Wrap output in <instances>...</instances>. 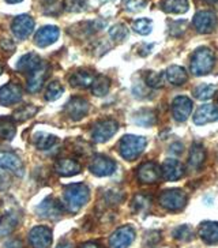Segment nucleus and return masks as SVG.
Segmentation results:
<instances>
[{"instance_id":"obj_4","label":"nucleus","mask_w":218,"mask_h":248,"mask_svg":"<svg viewBox=\"0 0 218 248\" xmlns=\"http://www.w3.org/2000/svg\"><path fill=\"white\" fill-rule=\"evenodd\" d=\"M160 204L169 212H179L187 204V194L180 188H169L161 192Z\"/></svg>"},{"instance_id":"obj_46","label":"nucleus","mask_w":218,"mask_h":248,"mask_svg":"<svg viewBox=\"0 0 218 248\" xmlns=\"http://www.w3.org/2000/svg\"><path fill=\"white\" fill-rule=\"evenodd\" d=\"M7 3H10V4H16V3H21L22 0H6Z\"/></svg>"},{"instance_id":"obj_35","label":"nucleus","mask_w":218,"mask_h":248,"mask_svg":"<svg viewBox=\"0 0 218 248\" xmlns=\"http://www.w3.org/2000/svg\"><path fill=\"white\" fill-rule=\"evenodd\" d=\"M134 122L138 124V125H143V127H149L156 123V116L152 110L143 109L138 112L135 116H134Z\"/></svg>"},{"instance_id":"obj_1","label":"nucleus","mask_w":218,"mask_h":248,"mask_svg":"<svg viewBox=\"0 0 218 248\" xmlns=\"http://www.w3.org/2000/svg\"><path fill=\"white\" fill-rule=\"evenodd\" d=\"M89 198H90V191L87 188V186L82 183L71 184L64 191L63 204L70 213H77L87 203Z\"/></svg>"},{"instance_id":"obj_33","label":"nucleus","mask_w":218,"mask_h":248,"mask_svg":"<svg viewBox=\"0 0 218 248\" xmlns=\"http://www.w3.org/2000/svg\"><path fill=\"white\" fill-rule=\"evenodd\" d=\"M216 92H217V88L214 85H206V83H203V85H199V86H196L194 89V95L198 100L204 101V100L213 98L214 94H216Z\"/></svg>"},{"instance_id":"obj_30","label":"nucleus","mask_w":218,"mask_h":248,"mask_svg":"<svg viewBox=\"0 0 218 248\" xmlns=\"http://www.w3.org/2000/svg\"><path fill=\"white\" fill-rule=\"evenodd\" d=\"M92 86V93L97 97H104L105 94H108L109 89H110V80L104 75H98L95 77Z\"/></svg>"},{"instance_id":"obj_14","label":"nucleus","mask_w":218,"mask_h":248,"mask_svg":"<svg viewBox=\"0 0 218 248\" xmlns=\"http://www.w3.org/2000/svg\"><path fill=\"white\" fill-rule=\"evenodd\" d=\"M192 112V101L186 95L176 97L172 102V116L176 122H186Z\"/></svg>"},{"instance_id":"obj_23","label":"nucleus","mask_w":218,"mask_h":248,"mask_svg":"<svg viewBox=\"0 0 218 248\" xmlns=\"http://www.w3.org/2000/svg\"><path fill=\"white\" fill-rule=\"evenodd\" d=\"M19 221H21V216L18 212H8L4 216H1V218H0V237L13 233L15 228L19 224Z\"/></svg>"},{"instance_id":"obj_42","label":"nucleus","mask_w":218,"mask_h":248,"mask_svg":"<svg viewBox=\"0 0 218 248\" xmlns=\"http://www.w3.org/2000/svg\"><path fill=\"white\" fill-rule=\"evenodd\" d=\"M44 13L48 15H58L60 11L59 0H43Z\"/></svg>"},{"instance_id":"obj_15","label":"nucleus","mask_w":218,"mask_h":248,"mask_svg":"<svg viewBox=\"0 0 218 248\" xmlns=\"http://www.w3.org/2000/svg\"><path fill=\"white\" fill-rule=\"evenodd\" d=\"M49 75V64L41 62L40 66L37 67L34 71L29 74V80H28V89L31 93H37L40 89L43 88L45 80Z\"/></svg>"},{"instance_id":"obj_5","label":"nucleus","mask_w":218,"mask_h":248,"mask_svg":"<svg viewBox=\"0 0 218 248\" xmlns=\"http://www.w3.org/2000/svg\"><path fill=\"white\" fill-rule=\"evenodd\" d=\"M119 130V124L115 120H101V122H97V123L92 127V139L94 140L95 143H104V142H108L109 139L112 138L116 131Z\"/></svg>"},{"instance_id":"obj_27","label":"nucleus","mask_w":218,"mask_h":248,"mask_svg":"<svg viewBox=\"0 0 218 248\" xmlns=\"http://www.w3.org/2000/svg\"><path fill=\"white\" fill-rule=\"evenodd\" d=\"M206 161V150L202 145H196L194 143L191 150H189V157H188V165L189 168L192 169H199Z\"/></svg>"},{"instance_id":"obj_2","label":"nucleus","mask_w":218,"mask_h":248,"mask_svg":"<svg viewBox=\"0 0 218 248\" xmlns=\"http://www.w3.org/2000/svg\"><path fill=\"white\" fill-rule=\"evenodd\" d=\"M216 64V55L211 51L210 48H199L194 52L192 58H191V63H189V68L191 73L194 75H206L213 70V67Z\"/></svg>"},{"instance_id":"obj_21","label":"nucleus","mask_w":218,"mask_h":248,"mask_svg":"<svg viewBox=\"0 0 218 248\" xmlns=\"http://www.w3.org/2000/svg\"><path fill=\"white\" fill-rule=\"evenodd\" d=\"M55 172L60 176H75L80 173V164L73 158H60L53 165Z\"/></svg>"},{"instance_id":"obj_10","label":"nucleus","mask_w":218,"mask_h":248,"mask_svg":"<svg viewBox=\"0 0 218 248\" xmlns=\"http://www.w3.org/2000/svg\"><path fill=\"white\" fill-rule=\"evenodd\" d=\"M11 30L15 34V37H18L19 40H25L33 33L34 30V21L30 15L22 14L15 16L11 23Z\"/></svg>"},{"instance_id":"obj_24","label":"nucleus","mask_w":218,"mask_h":248,"mask_svg":"<svg viewBox=\"0 0 218 248\" xmlns=\"http://www.w3.org/2000/svg\"><path fill=\"white\" fill-rule=\"evenodd\" d=\"M43 60L41 58L37 55V53H26L23 55L18 62H16V70L21 71V73H28L30 74L31 71H34L37 67L40 66Z\"/></svg>"},{"instance_id":"obj_43","label":"nucleus","mask_w":218,"mask_h":248,"mask_svg":"<svg viewBox=\"0 0 218 248\" xmlns=\"http://www.w3.org/2000/svg\"><path fill=\"white\" fill-rule=\"evenodd\" d=\"M147 4V0H124V7L128 11H140Z\"/></svg>"},{"instance_id":"obj_20","label":"nucleus","mask_w":218,"mask_h":248,"mask_svg":"<svg viewBox=\"0 0 218 248\" xmlns=\"http://www.w3.org/2000/svg\"><path fill=\"white\" fill-rule=\"evenodd\" d=\"M218 120V108L213 104H206L202 105L199 109L196 110L194 115V123L196 125H203V124L213 123Z\"/></svg>"},{"instance_id":"obj_25","label":"nucleus","mask_w":218,"mask_h":248,"mask_svg":"<svg viewBox=\"0 0 218 248\" xmlns=\"http://www.w3.org/2000/svg\"><path fill=\"white\" fill-rule=\"evenodd\" d=\"M95 75L92 71L87 70H78L71 75L70 78V83L74 88H87L93 83Z\"/></svg>"},{"instance_id":"obj_47","label":"nucleus","mask_w":218,"mask_h":248,"mask_svg":"<svg viewBox=\"0 0 218 248\" xmlns=\"http://www.w3.org/2000/svg\"><path fill=\"white\" fill-rule=\"evenodd\" d=\"M58 248H73L70 244H59Z\"/></svg>"},{"instance_id":"obj_13","label":"nucleus","mask_w":218,"mask_h":248,"mask_svg":"<svg viewBox=\"0 0 218 248\" xmlns=\"http://www.w3.org/2000/svg\"><path fill=\"white\" fill-rule=\"evenodd\" d=\"M29 241L33 248H48L52 243V232L48 226H34L29 233Z\"/></svg>"},{"instance_id":"obj_11","label":"nucleus","mask_w":218,"mask_h":248,"mask_svg":"<svg viewBox=\"0 0 218 248\" xmlns=\"http://www.w3.org/2000/svg\"><path fill=\"white\" fill-rule=\"evenodd\" d=\"M63 204L53 198H47L37 206V214L47 219H58L63 213Z\"/></svg>"},{"instance_id":"obj_34","label":"nucleus","mask_w":218,"mask_h":248,"mask_svg":"<svg viewBox=\"0 0 218 248\" xmlns=\"http://www.w3.org/2000/svg\"><path fill=\"white\" fill-rule=\"evenodd\" d=\"M64 93V88L59 83L58 80H52L51 83L47 86V92H45V98L48 101H55L62 97V94Z\"/></svg>"},{"instance_id":"obj_36","label":"nucleus","mask_w":218,"mask_h":248,"mask_svg":"<svg viewBox=\"0 0 218 248\" xmlns=\"http://www.w3.org/2000/svg\"><path fill=\"white\" fill-rule=\"evenodd\" d=\"M132 212L134 213H145L150 207V199L145 195H137L132 201Z\"/></svg>"},{"instance_id":"obj_17","label":"nucleus","mask_w":218,"mask_h":248,"mask_svg":"<svg viewBox=\"0 0 218 248\" xmlns=\"http://www.w3.org/2000/svg\"><path fill=\"white\" fill-rule=\"evenodd\" d=\"M161 176L169 182L179 180L184 176V165L174 158H167L161 167Z\"/></svg>"},{"instance_id":"obj_18","label":"nucleus","mask_w":218,"mask_h":248,"mask_svg":"<svg viewBox=\"0 0 218 248\" xmlns=\"http://www.w3.org/2000/svg\"><path fill=\"white\" fill-rule=\"evenodd\" d=\"M59 34H60V30L56 26H51V25L49 26H44V28H41L36 33L34 43L40 48H47V46L55 44L58 41Z\"/></svg>"},{"instance_id":"obj_7","label":"nucleus","mask_w":218,"mask_h":248,"mask_svg":"<svg viewBox=\"0 0 218 248\" xmlns=\"http://www.w3.org/2000/svg\"><path fill=\"white\" fill-rule=\"evenodd\" d=\"M89 169L93 175L98 177L110 176L116 170V162L107 155H94L89 164Z\"/></svg>"},{"instance_id":"obj_26","label":"nucleus","mask_w":218,"mask_h":248,"mask_svg":"<svg viewBox=\"0 0 218 248\" xmlns=\"http://www.w3.org/2000/svg\"><path fill=\"white\" fill-rule=\"evenodd\" d=\"M165 78L169 83H172L174 86H180L187 82L188 75L186 73V70L180 66H171L168 67L165 71Z\"/></svg>"},{"instance_id":"obj_40","label":"nucleus","mask_w":218,"mask_h":248,"mask_svg":"<svg viewBox=\"0 0 218 248\" xmlns=\"http://www.w3.org/2000/svg\"><path fill=\"white\" fill-rule=\"evenodd\" d=\"M146 83H147V86H150L153 89L161 88L162 83H164V74L154 73V71L147 73V75H146Z\"/></svg>"},{"instance_id":"obj_32","label":"nucleus","mask_w":218,"mask_h":248,"mask_svg":"<svg viewBox=\"0 0 218 248\" xmlns=\"http://www.w3.org/2000/svg\"><path fill=\"white\" fill-rule=\"evenodd\" d=\"M37 112H38V108L34 107V105H23L22 108L15 110L13 120H14L15 123H23V122L31 119V117L36 115Z\"/></svg>"},{"instance_id":"obj_28","label":"nucleus","mask_w":218,"mask_h":248,"mask_svg":"<svg viewBox=\"0 0 218 248\" xmlns=\"http://www.w3.org/2000/svg\"><path fill=\"white\" fill-rule=\"evenodd\" d=\"M161 8L169 14H184L188 11V0H162Z\"/></svg>"},{"instance_id":"obj_29","label":"nucleus","mask_w":218,"mask_h":248,"mask_svg":"<svg viewBox=\"0 0 218 248\" xmlns=\"http://www.w3.org/2000/svg\"><path fill=\"white\" fill-rule=\"evenodd\" d=\"M58 142V137L47 134V132H36L33 135V143L37 149L40 150H48L51 147L55 146V143Z\"/></svg>"},{"instance_id":"obj_48","label":"nucleus","mask_w":218,"mask_h":248,"mask_svg":"<svg viewBox=\"0 0 218 248\" xmlns=\"http://www.w3.org/2000/svg\"><path fill=\"white\" fill-rule=\"evenodd\" d=\"M206 3H210V4H217L218 0H204Z\"/></svg>"},{"instance_id":"obj_37","label":"nucleus","mask_w":218,"mask_h":248,"mask_svg":"<svg viewBox=\"0 0 218 248\" xmlns=\"http://www.w3.org/2000/svg\"><path fill=\"white\" fill-rule=\"evenodd\" d=\"M132 29L135 30L137 33L142 34V36H146L149 34L153 29V22L147 18H142V19H138L135 22L132 23Z\"/></svg>"},{"instance_id":"obj_19","label":"nucleus","mask_w":218,"mask_h":248,"mask_svg":"<svg viewBox=\"0 0 218 248\" xmlns=\"http://www.w3.org/2000/svg\"><path fill=\"white\" fill-rule=\"evenodd\" d=\"M0 168L14 172L19 176L23 173V164L21 158L16 154L10 152H0Z\"/></svg>"},{"instance_id":"obj_9","label":"nucleus","mask_w":218,"mask_h":248,"mask_svg":"<svg viewBox=\"0 0 218 248\" xmlns=\"http://www.w3.org/2000/svg\"><path fill=\"white\" fill-rule=\"evenodd\" d=\"M64 112L65 115L70 117L71 120H74V122L82 120L87 115V112H89V102H87L86 98L79 97V95H75V97H73L70 101L65 104Z\"/></svg>"},{"instance_id":"obj_41","label":"nucleus","mask_w":218,"mask_h":248,"mask_svg":"<svg viewBox=\"0 0 218 248\" xmlns=\"http://www.w3.org/2000/svg\"><path fill=\"white\" fill-rule=\"evenodd\" d=\"M109 36L116 41H123L128 36V29L124 25H115L109 30Z\"/></svg>"},{"instance_id":"obj_16","label":"nucleus","mask_w":218,"mask_h":248,"mask_svg":"<svg viewBox=\"0 0 218 248\" xmlns=\"http://www.w3.org/2000/svg\"><path fill=\"white\" fill-rule=\"evenodd\" d=\"M139 182L143 184H154L161 179V168L153 161L142 164L137 172Z\"/></svg>"},{"instance_id":"obj_22","label":"nucleus","mask_w":218,"mask_h":248,"mask_svg":"<svg viewBox=\"0 0 218 248\" xmlns=\"http://www.w3.org/2000/svg\"><path fill=\"white\" fill-rule=\"evenodd\" d=\"M198 234L206 244H217L218 222H216V221H204L198 228Z\"/></svg>"},{"instance_id":"obj_44","label":"nucleus","mask_w":218,"mask_h":248,"mask_svg":"<svg viewBox=\"0 0 218 248\" xmlns=\"http://www.w3.org/2000/svg\"><path fill=\"white\" fill-rule=\"evenodd\" d=\"M6 248H23V244H22L21 240H18V239H14V240L8 241Z\"/></svg>"},{"instance_id":"obj_38","label":"nucleus","mask_w":218,"mask_h":248,"mask_svg":"<svg viewBox=\"0 0 218 248\" xmlns=\"http://www.w3.org/2000/svg\"><path fill=\"white\" fill-rule=\"evenodd\" d=\"M63 8L67 13H80L86 8V0H64Z\"/></svg>"},{"instance_id":"obj_6","label":"nucleus","mask_w":218,"mask_h":248,"mask_svg":"<svg viewBox=\"0 0 218 248\" xmlns=\"http://www.w3.org/2000/svg\"><path fill=\"white\" fill-rule=\"evenodd\" d=\"M192 23H194L196 31H199L202 34H209L217 28L218 18L217 15L210 10H202V11L196 13L192 19Z\"/></svg>"},{"instance_id":"obj_3","label":"nucleus","mask_w":218,"mask_h":248,"mask_svg":"<svg viewBox=\"0 0 218 248\" xmlns=\"http://www.w3.org/2000/svg\"><path fill=\"white\" fill-rule=\"evenodd\" d=\"M146 138L138 135H124L119 142V152L124 160L134 161L145 150Z\"/></svg>"},{"instance_id":"obj_45","label":"nucleus","mask_w":218,"mask_h":248,"mask_svg":"<svg viewBox=\"0 0 218 248\" xmlns=\"http://www.w3.org/2000/svg\"><path fill=\"white\" fill-rule=\"evenodd\" d=\"M82 248H101L100 246H97V244H94V243H86L85 246Z\"/></svg>"},{"instance_id":"obj_8","label":"nucleus","mask_w":218,"mask_h":248,"mask_svg":"<svg viewBox=\"0 0 218 248\" xmlns=\"http://www.w3.org/2000/svg\"><path fill=\"white\" fill-rule=\"evenodd\" d=\"M135 239V231L130 225L120 226L109 237V247L110 248H128L131 243Z\"/></svg>"},{"instance_id":"obj_39","label":"nucleus","mask_w":218,"mask_h":248,"mask_svg":"<svg viewBox=\"0 0 218 248\" xmlns=\"http://www.w3.org/2000/svg\"><path fill=\"white\" fill-rule=\"evenodd\" d=\"M173 237L174 239H177V240L188 241L194 237V233H192V229H191L188 225H182L174 229Z\"/></svg>"},{"instance_id":"obj_31","label":"nucleus","mask_w":218,"mask_h":248,"mask_svg":"<svg viewBox=\"0 0 218 248\" xmlns=\"http://www.w3.org/2000/svg\"><path fill=\"white\" fill-rule=\"evenodd\" d=\"M15 122L11 117H0V139L11 140L15 137Z\"/></svg>"},{"instance_id":"obj_49","label":"nucleus","mask_w":218,"mask_h":248,"mask_svg":"<svg viewBox=\"0 0 218 248\" xmlns=\"http://www.w3.org/2000/svg\"><path fill=\"white\" fill-rule=\"evenodd\" d=\"M1 73H3V66L0 64V75H1Z\"/></svg>"},{"instance_id":"obj_12","label":"nucleus","mask_w":218,"mask_h":248,"mask_svg":"<svg viewBox=\"0 0 218 248\" xmlns=\"http://www.w3.org/2000/svg\"><path fill=\"white\" fill-rule=\"evenodd\" d=\"M22 95H23V90L21 85L10 82L0 88V105L10 107L13 104H16L22 100Z\"/></svg>"}]
</instances>
